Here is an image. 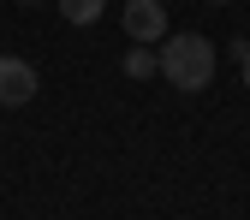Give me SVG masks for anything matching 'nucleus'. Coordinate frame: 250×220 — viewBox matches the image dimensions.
I'll use <instances>...</instances> for the list:
<instances>
[{
  "mask_svg": "<svg viewBox=\"0 0 250 220\" xmlns=\"http://www.w3.org/2000/svg\"><path fill=\"white\" fill-rule=\"evenodd\" d=\"M238 66H244V89H250V54H244V60H238Z\"/></svg>",
  "mask_w": 250,
  "mask_h": 220,
  "instance_id": "6",
  "label": "nucleus"
},
{
  "mask_svg": "<svg viewBox=\"0 0 250 220\" xmlns=\"http://www.w3.org/2000/svg\"><path fill=\"white\" fill-rule=\"evenodd\" d=\"M24 6H36V0H24Z\"/></svg>",
  "mask_w": 250,
  "mask_h": 220,
  "instance_id": "8",
  "label": "nucleus"
},
{
  "mask_svg": "<svg viewBox=\"0 0 250 220\" xmlns=\"http://www.w3.org/2000/svg\"><path fill=\"white\" fill-rule=\"evenodd\" d=\"M125 36L131 42H161L167 36V12H161V0H125Z\"/></svg>",
  "mask_w": 250,
  "mask_h": 220,
  "instance_id": "3",
  "label": "nucleus"
},
{
  "mask_svg": "<svg viewBox=\"0 0 250 220\" xmlns=\"http://www.w3.org/2000/svg\"><path fill=\"white\" fill-rule=\"evenodd\" d=\"M36 89H42V72L24 54H0V107H24Z\"/></svg>",
  "mask_w": 250,
  "mask_h": 220,
  "instance_id": "2",
  "label": "nucleus"
},
{
  "mask_svg": "<svg viewBox=\"0 0 250 220\" xmlns=\"http://www.w3.org/2000/svg\"><path fill=\"white\" fill-rule=\"evenodd\" d=\"M155 72H161V60L149 54V42H131V48H125V78H155Z\"/></svg>",
  "mask_w": 250,
  "mask_h": 220,
  "instance_id": "5",
  "label": "nucleus"
},
{
  "mask_svg": "<svg viewBox=\"0 0 250 220\" xmlns=\"http://www.w3.org/2000/svg\"><path fill=\"white\" fill-rule=\"evenodd\" d=\"M102 12H107V0H60V18L78 24V30H83V24H96Z\"/></svg>",
  "mask_w": 250,
  "mask_h": 220,
  "instance_id": "4",
  "label": "nucleus"
},
{
  "mask_svg": "<svg viewBox=\"0 0 250 220\" xmlns=\"http://www.w3.org/2000/svg\"><path fill=\"white\" fill-rule=\"evenodd\" d=\"M214 6H227V0H214Z\"/></svg>",
  "mask_w": 250,
  "mask_h": 220,
  "instance_id": "7",
  "label": "nucleus"
},
{
  "mask_svg": "<svg viewBox=\"0 0 250 220\" xmlns=\"http://www.w3.org/2000/svg\"><path fill=\"white\" fill-rule=\"evenodd\" d=\"M161 78L185 96H197V89L214 83V42L197 36V30H179V36H161Z\"/></svg>",
  "mask_w": 250,
  "mask_h": 220,
  "instance_id": "1",
  "label": "nucleus"
}]
</instances>
